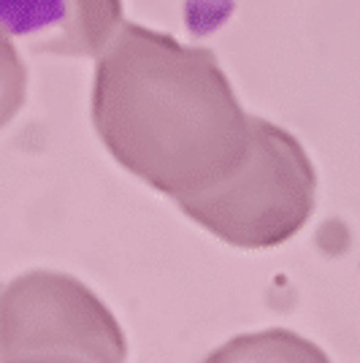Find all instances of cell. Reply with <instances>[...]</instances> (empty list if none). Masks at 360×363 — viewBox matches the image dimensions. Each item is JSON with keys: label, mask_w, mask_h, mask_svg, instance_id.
Instances as JSON below:
<instances>
[{"label": "cell", "mask_w": 360, "mask_h": 363, "mask_svg": "<svg viewBox=\"0 0 360 363\" xmlns=\"http://www.w3.org/2000/svg\"><path fill=\"white\" fill-rule=\"evenodd\" d=\"M252 120L209 49L122 22L98 55V136L125 171L174 201L236 171Z\"/></svg>", "instance_id": "1"}, {"label": "cell", "mask_w": 360, "mask_h": 363, "mask_svg": "<svg viewBox=\"0 0 360 363\" xmlns=\"http://www.w3.org/2000/svg\"><path fill=\"white\" fill-rule=\"evenodd\" d=\"M193 223L239 250H269L293 239L317 203V174L296 138L255 117L236 171L214 187L176 201Z\"/></svg>", "instance_id": "2"}, {"label": "cell", "mask_w": 360, "mask_h": 363, "mask_svg": "<svg viewBox=\"0 0 360 363\" xmlns=\"http://www.w3.org/2000/svg\"><path fill=\"white\" fill-rule=\"evenodd\" d=\"M203 363H330L315 342L293 331H260L236 336Z\"/></svg>", "instance_id": "3"}]
</instances>
